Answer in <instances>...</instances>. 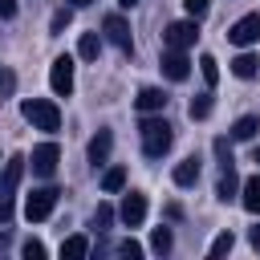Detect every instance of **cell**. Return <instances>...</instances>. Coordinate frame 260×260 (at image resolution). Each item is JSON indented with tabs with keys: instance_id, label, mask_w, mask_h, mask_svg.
Listing matches in <instances>:
<instances>
[{
	"instance_id": "4fadbf2b",
	"label": "cell",
	"mask_w": 260,
	"mask_h": 260,
	"mask_svg": "<svg viewBox=\"0 0 260 260\" xmlns=\"http://www.w3.org/2000/svg\"><path fill=\"white\" fill-rule=\"evenodd\" d=\"M240 203H244V211H260V175H248L244 183H240Z\"/></svg>"
},
{
	"instance_id": "5bb4252c",
	"label": "cell",
	"mask_w": 260,
	"mask_h": 260,
	"mask_svg": "<svg viewBox=\"0 0 260 260\" xmlns=\"http://www.w3.org/2000/svg\"><path fill=\"white\" fill-rule=\"evenodd\" d=\"M134 106H138L142 114H158V110L167 106V93H162V89H154V85H146V89L134 98Z\"/></svg>"
},
{
	"instance_id": "3957f363",
	"label": "cell",
	"mask_w": 260,
	"mask_h": 260,
	"mask_svg": "<svg viewBox=\"0 0 260 260\" xmlns=\"http://www.w3.org/2000/svg\"><path fill=\"white\" fill-rule=\"evenodd\" d=\"M57 187H37L28 199H24V219L28 223H41V219H49L53 215V207H57Z\"/></svg>"
},
{
	"instance_id": "44dd1931",
	"label": "cell",
	"mask_w": 260,
	"mask_h": 260,
	"mask_svg": "<svg viewBox=\"0 0 260 260\" xmlns=\"http://www.w3.org/2000/svg\"><path fill=\"white\" fill-rule=\"evenodd\" d=\"M171 244H175L171 228H154V232H150V248H154L158 256H167V252H171Z\"/></svg>"
},
{
	"instance_id": "1f68e13d",
	"label": "cell",
	"mask_w": 260,
	"mask_h": 260,
	"mask_svg": "<svg viewBox=\"0 0 260 260\" xmlns=\"http://www.w3.org/2000/svg\"><path fill=\"white\" fill-rule=\"evenodd\" d=\"M8 16H16V0H0V20H8Z\"/></svg>"
},
{
	"instance_id": "4dcf8cb0",
	"label": "cell",
	"mask_w": 260,
	"mask_h": 260,
	"mask_svg": "<svg viewBox=\"0 0 260 260\" xmlns=\"http://www.w3.org/2000/svg\"><path fill=\"white\" fill-rule=\"evenodd\" d=\"M69 24V8H61V12H53V32H61Z\"/></svg>"
},
{
	"instance_id": "f546056e",
	"label": "cell",
	"mask_w": 260,
	"mask_h": 260,
	"mask_svg": "<svg viewBox=\"0 0 260 260\" xmlns=\"http://www.w3.org/2000/svg\"><path fill=\"white\" fill-rule=\"evenodd\" d=\"M118 256H126V260H138V256H142V244H138V240H122V244H118Z\"/></svg>"
},
{
	"instance_id": "484cf974",
	"label": "cell",
	"mask_w": 260,
	"mask_h": 260,
	"mask_svg": "<svg viewBox=\"0 0 260 260\" xmlns=\"http://www.w3.org/2000/svg\"><path fill=\"white\" fill-rule=\"evenodd\" d=\"M110 223H114V207H110V203H98V211H93V228L106 232Z\"/></svg>"
},
{
	"instance_id": "cb8c5ba5",
	"label": "cell",
	"mask_w": 260,
	"mask_h": 260,
	"mask_svg": "<svg viewBox=\"0 0 260 260\" xmlns=\"http://www.w3.org/2000/svg\"><path fill=\"white\" fill-rule=\"evenodd\" d=\"M187 114H191V118H207V114H211V93H199V98H191Z\"/></svg>"
},
{
	"instance_id": "52a82bcc",
	"label": "cell",
	"mask_w": 260,
	"mask_h": 260,
	"mask_svg": "<svg viewBox=\"0 0 260 260\" xmlns=\"http://www.w3.org/2000/svg\"><path fill=\"white\" fill-rule=\"evenodd\" d=\"M57 162H61L57 142H41V146L32 150V171H37L41 179H53V175H57Z\"/></svg>"
},
{
	"instance_id": "ffe728a7",
	"label": "cell",
	"mask_w": 260,
	"mask_h": 260,
	"mask_svg": "<svg viewBox=\"0 0 260 260\" xmlns=\"http://www.w3.org/2000/svg\"><path fill=\"white\" fill-rule=\"evenodd\" d=\"M89 252V240L85 236H69L65 244H61V260H81Z\"/></svg>"
},
{
	"instance_id": "d6a6232c",
	"label": "cell",
	"mask_w": 260,
	"mask_h": 260,
	"mask_svg": "<svg viewBox=\"0 0 260 260\" xmlns=\"http://www.w3.org/2000/svg\"><path fill=\"white\" fill-rule=\"evenodd\" d=\"M12 219V199H0V223Z\"/></svg>"
},
{
	"instance_id": "2e32d148",
	"label": "cell",
	"mask_w": 260,
	"mask_h": 260,
	"mask_svg": "<svg viewBox=\"0 0 260 260\" xmlns=\"http://www.w3.org/2000/svg\"><path fill=\"white\" fill-rule=\"evenodd\" d=\"M236 191H240V179H236V167H223L219 171V183H215V195L228 203V199H236Z\"/></svg>"
},
{
	"instance_id": "ba28073f",
	"label": "cell",
	"mask_w": 260,
	"mask_h": 260,
	"mask_svg": "<svg viewBox=\"0 0 260 260\" xmlns=\"http://www.w3.org/2000/svg\"><path fill=\"white\" fill-rule=\"evenodd\" d=\"M102 32H106V41H110V45H118L122 53H130V49H134V41H130V24H126L118 12H114V16H106Z\"/></svg>"
},
{
	"instance_id": "7c38bea8",
	"label": "cell",
	"mask_w": 260,
	"mask_h": 260,
	"mask_svg": "<svg viewBox=\"0 0 260 260\" xmlns=\"http://www.w3.org/2000/svg\"><path fill=\"white\" fill-rule=\"evenodd\" d=\"M110 150H114V134H110V130H98V134L89 138V146H85V154H89V162H93V167L110 162Z\"/></svg>"
},
{
	"instance_id": "8fae6325",
	"label": "cell",
	"mask_w": 260,
	"mask_h": 260,
	"mask_svg": "<svg viewBox=\"0 0 260 260\" xmlns=\"http://www.w3.org/2000/svg\"><path fill=\"white\" fill-rule=\"evenodd\" d=\"M20 175H24V158H20V154H12V158L4 162V175H0V199H12V195H16Z\"/></svg>"
},
{
	"instance_id": "f1b7e54d",
	"label": "cell",
	"mask_w": 260,
	"mask_h": 260,
	"mask_svg": "<svg viewBox=\"0 0 260 260\" xmlns=\"http://www.w3.org/2000/svg\"><path fill=\"white\" fill-rule=\"evenodd\" d=\"M215 154H219V167H232L236 158H232V142L228 138H215Z\"/></svg>"
},
{
	"instance_id": "d6986e66",
	"label": "cell",
	"mask_w": 260,
	"mask_h": 260,
	"mask_svg": "<svg viewBox=\"0 0 260 260\" xmlns=\"http://www.w3.org/2000/svg\"><path fill=\"white\" fill-rule=\"evenodd\" d=\"M256 130H260V118H256V114H244V118L232 126V138H236V142H248V138H256Z\"/></svg>"
},
{
	"instance_id": "74e56055",
	"label": "cell",
	"mask_w": 260,
	"mask_h": 260,
	"mask_svg": "<svg viewBox=\"0 0 260 260\" xmlns=\"http://www.w3.org/2000/svg\"><path fill=\"white\" fill-rule=\"evenodd\" d=\"M256 162H260V146H256Z\"/></svg>"
},
{
	"instance_id": "ac0fdd59",
	"label": "cell",
	"mask_w": 260,
	"mask_h": 260,
	"mask_svg": "<svg viewBox=\"0 0 260 260\" xmlns=\"http://www.w3.org/2000/svg\"><path fill=\"white\" fill-rule=\"evenodd\" d=\"M232 73H236V77H240V81H252V77H256V73H260V61H256V57H252V53H240V57H236V61H232Z\"/></svg>"
},
{
	"instance_id": "83f0119b",
	"label": "cell",
	"mask_w": 260,
	"mask_h": 260,
	"mask_svg": "<svg viewBox=\"0 0 260 260\" xmlns=\"http://www.w3.org/2000/svg\"><path fill=\"white\" fill-rule=\"evenodd\" d=\"M183 8H187V16H191V20H203V16H207V8H211V0H183Z\"/></svg>"
},
{
	"instance_id": "8992f818",
	"label": "cell",
	"mask_w": 260,
	"mask_h": 260,
	"mask_svg": "<svg viewBox=\"0 0 260 260\" xmlns=\"http://www.w3.org/2000/svg\"><path fill=\"white\" fill-rule=\"evenodd\" d=\"M49 85L57 98H69L73 93V57H57L49 65Z\"/></svg>"
},
{
	"instance_id": "30bf717a",
	"label": "cell",
	"mask_w": 260,
	"mask_h": 260,
	"mask_svg": "<svg viewBox=\"0 0 260 260\" xmlns=\"http://www.w3.org/2000/svg\"><path fill=\"white\" fill-rule=\"evenodd\" d=\"M118 215H122L126 228H138V223L146 219V195H142V191H130V195L122 199V211H118Z\"/></svg>"
},
{
	"instance_id": "836d02e7",
	"label": "cell",
	"mask_w": 260,
	"mask_h": 260,
	"mask_svg": "<svg viewBox=\"0 0 260 260\" xmlns=\"http://www.w3.org/2000/svg\"><path fill=\"white\" fill-rule=\"evenodd\" d=\"M0 89H12V73H8L4 65H0Z\"/></svg>"
},
{
	"instance_id": "9c48e42d",
	"label": "cell",
	"mask_w": 260,
	"mask_h": 260,
	"mask_svg": "<svg viewBox=\"0 0 260 260\" xmlns=\"http://www.w3.org/2000/svg\"><path fill=\"white\" fill-rule=\"evenodd\" d=\"M158 65H162V73H167L171 81H187V73H191V61H187L183 49H167Z\"/></svg>"
},
{
	"instance_id": "d590c367",
	"label": "cell",
	"mask_w": 260,
	"mask_h": 260,
	"mask_svg": "<svg viewBox=\"0 0 260 260\" xmlns=\"http://www.w3.org/2000/svg\"><path fill=\"white\" fill-rule=\"evenodd\" d=\"M69 4H73V8H85V4H93V0H69Z\"/></svg>"
},
{
	"instance_id": "7402d4cb",
	"label": "cell",
	"mask_w": 260,
	"mask_h": 260,
	"mask_svg": "<svg viewBox=\"0 0 260 260\" xmlns=\"http://www.w3.org/2000/svg\"><path fill=\"white\" fill-rule=\"evenodd\" d=\"M199 73H203L207 85H215V81H219V61H215L211 53H203V57H199Z\"/></svg>"
},
{
	"instance_id": "7a4b0ae2",
	"label": "cell",
	"mask_w": 260,
	"mask_h": 260,
	"mask_svg": "<svg viewBox=\"0 0 260 260\" xmlns=\"http://www.w3.org/2000/svg\"><path fill=\"white\" fill-rule=\"evenodd\" d=\"M20 114H24V122H32L37 130H57V126H61V110H57V102H49V98H28V102H20Z\"/></svg>"
},
{
	"instance_id": "8d00e7d4",
	"label": "cell",
	"mask_w": 260,
	"mask_h": 260,
	"mask_svg": "<svg viewBox=\"0 0 260 260\" xmlns=\"http://www.w3.org/2000/svg\"><path fill=\"white\" fill-rule=\"evenodd\" d=\"M118 4H122V8H134V4H138V0H118Z\"/></svg>"
},
{
	"instance_id": "603a6c76",
	"label": "cell",
	"mask_w": 260,
	"mask_h": 260,
	"mask_svg": "<svg viewBox=\"0 0 260 260\" xmlns=\"http://www.w3.org/2000/svg\"><path fill=\"white\" fill-rule=\"evenodd\" d=\"M102 187H106V191H122V187H126V171H122V167H110V171L102 175Z\"/></svg>"
},
{
	"instance_id": "d4e9b609",
	"label": "cell",
	"mask_w": 260,
	"mask_h": 260,
	"mask_svg": "<svg viewBox=\"0 0 260 260\" xmlns=\"http://www.w3.org/2000/svg\"><path fill=\"white\" fill-rule=\"evenodd\" d=\"M232 244H236V236H232V232H219V236L211 240V248H207V252H211V256H228V252H232Z\"/></svg>"
},
{
	"instance_id": "e0dca14e",
	"label": "cell",
	"mask_w": 260,
	"mask_h": 260,
	"mask_svg": "<svg viewBox=\"0 0 260 260\" xmlns=\"http://www.w3.org/2000/svg\"><path fill=\"white\" fill-rule=\"evenodd\" d=\"M98 53H102V32H81L77 57H81V61H98Z\"/></svg>"
},
{
	"instance_id": "5b68a950",
	"label": "cell",
	"mask_w": 260,
	"mask_h": 260,
	"mask_svg": "<svg viewBox=\"0 0 260 260\" xmlns=\"http://www.w3.org/2000/svg\"><path fill=\"white\" fill-rule=\"evenodd\" d=\"M195 37H199L195 20H175V24H167V28H162V45H167V49H191V45H195Z\"/></svg>"
},
{
	"instance_id": "6da1fadb",
	"label": "cell",
	"mask_w": 260,
	"mask_h": 260,
	"mask_svg": "<svg viewBox=\"0 0 260 260\" xmlns=\"http://www.w3.org/2000/svg\"><path fill=\"white\" fill-rule=\"evenodd\" d=\"M142 150H146V158H162L167 150H171V142H175V130H171V122L167 118H142Z\"/></svg>"
},
{
	"instance_id": "277c9868",
	"label": "cell",
	"mask_w": 260,
	"mask_h": 260,
	"mask_svg": "<svg viewBox=\"0 0 260 260\" xmlns=\"http://www.w3.org/2000/svg\"><path fill=\"white\" fill-rule=\"evenodd\" d=\"M228 41H232V45H240V49L256 45V41H260V12H248V16H240V20L228 28Z\"/></svg>"
},
{
	"instance_id": "9a60e30c",
	"label": "cell",
	"mask_w": 260,
	"mask_h": 260,
	"mask_svg": "<svg viewBox=\"0 0 260 260\" xmlns=\"http://www.w3.org/2000/svg\"><path fill=\"white\" fill-rule=\"evenodd\" d=\"M175 183H179V187H195V183H199V158H195V154L175 167Z\"/></svg>"
},
{
	"instance_id": "4316f807",
	"label": "cell",
	"mask_w": 260,
	"mask_h": 260,
	"mask_svg": "<svg viewBox=\"0 0 260 260\" xmlns=\"http://www.w3.org/2000/svg\"><path fill=\"white\" fill-rule=\"evenodd\" d=\"M20 256H24V260H45V244H41V240H24V244H20Z\"/></svg>"
},
{
	"instance_id": "e575fe53",
	"label": "cell",
	"mask_w": 260,
	"mask_h": 260,
	"mask_svg": "<svg viewBox=\"0 0 260 260\" xmlns=\"http://www.w3.org/2000/svg\"><path fill=\"white\" fill-rule=\"evenodd\" d=\"M248 240H252V248H256V252H260V223H256V228H252V232H248Z\"/></svg>"
}]
</instances>
